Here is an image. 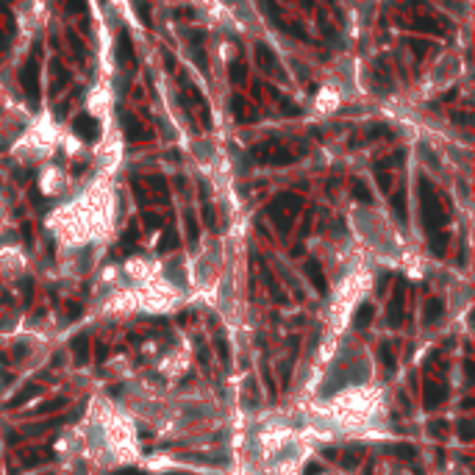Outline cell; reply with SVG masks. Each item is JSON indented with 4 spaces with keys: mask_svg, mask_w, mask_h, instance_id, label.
I'll use <instances>...</instances> for the list:
<instances>
[{
    "mask_svg": "<svg viewBox=\"0 0 475 475\" xmlns=\"http://www.w3.org/2000/svg\"><path fill=\"white\" fill-rule=\"evenodd\" d=\"M256 56H259V61H261V67H264V70H275V72H281V70H278V56L272 53L270 48L259 45V48H256Z\"/></svg>",
    "mask_w": 475,
    "mask_h": 475,
    "instance_id": "cell-6",
    "label": "cell"
},
{
    "mask_svg": "<svg viewBox=\"0 0 475 475\" xmlns=\"http://www.w3.org/2000/svg\"><path fill=\"white\" fill-rule=\"evenodd\" d=\"M253 153H256V159H261V162H267V164H289V162H295V156H292L286 147L275 144V142L261 144V147H256Z\"/></svg>",
    "mask_w": 475,
    "mask_h": 475,
    "instance_id": "cell-2",
    "label": "cell"
},
{
    "mask_svg": "<svg viewBox=\"0 0 475 475\" xmlns=\"http://www.w3.org/2000/svg\"><path fill=\"white\" fill-rule=\"evenodd\" d=\"M245 75H247V67L242 64V61L231 64V81H234V84H242V81H245Z\"/></svg>",
    "mask_w": 475,
    "mask_h": 475,
    "instance_id": "cell-10",
    "label": "cell"
},
{
    "mask_svg": "<svg viewBox=\"0 0 475 475\" xmlns=\"http://www.w3.org/2000/svg\"><path fill=\"white\" fill-rule=\"evenodd\" d=\"M36 75H39L36 64H34V61H28L25 70H23V86H25V95H28V100L34 103V106L39 103V84H36Z\"/></svg>",
    "mask_w": 475,
    "mask_h": 475,
    "instance_id": "cell-4",
    "label": "cell"
},
{
    "mask_svg": "<svg viewBox=\"0 0 475 475\" xmlns=\"http://www.w3.org/2000/svg\"><path fill=\"white\" fill-rule=\"evenodd\" d=\"M86 353H89V342H86V337H78V339H75V359L84 364V361H86Z\"/></svg>",
    "mask_w": 475,
    "mask_h": 475,
    "instance_id": "cell-9",
    "label": "cell"
},
{
    "mask_svg": "<svg viewBox=\"0 0 475 475\" xmlns=\"http://www.w3.org/2000/svg\"><path fill=\"white\" fill-rule=\"evenodd\" d=\"M36 392H39V386H28V389H23V392H20V395H17V397H14V400H12V406H20V403H25V400H28V397H34Z\"/></svg>",
    "mask_w": 475,
    "mask_h": 475,
    "instance_id": "cell-13",
    "label": "cell"
},
{
    "mask_svg": "<svg viewBox=\"0 0 475 475\" xmlns=\"http://www.w3.org/2000/svg\"><path fill=\"white\" fill-rule=\"evenodd\" d=\"M122 125H125V133H128V139H142V136H144V128H142V122H139L136 117H131V114H122Z\"/></svg>",
    "mask_w": 475,
    "mask_h": 475,
    "instance_id": "cell-7",
    "label": "cell"
},
{
    "mask_svg": "<svg viewBox=\"0 0 475 475\" xmlns=\"http://www.w3.org/2000/svg\"><path fill=\"white\" fill-rule=\"evenodd\" d=\"M306 272L311 275L314 286H317L320 292H325V278H323V270H320V264H317V261H308V264H306Z\"/></svg>",
    "mask_w": 475,
    "mask_h": 475,
    "instance_id": "cell-8",
    "label": "cell"
},
{
    "mask_svg": "<svg viewBox=\"0 0 475 475\" xmlns=\"http://www.w3.org/2000/svg\"><path fill=\"white\" fill-rule=\"evenodd\" d=\"M117 59H120V64H125V67H131V64H133V48H131V39H128L125 31L120 34V45H117Z\"/></svg>",
    "mask_w": 475,
    "mask_h": 475,
    "instance_id": "cell-5",
    "label": "cell"
},
{
    "mask_svg": "<svg viewBox=\"0 0 475 475\" xmlns=\"http://www.w3.org/2000/svg\"><path fill=\"white\" fill-rule=\"evenodd\" d=\"M439 314H442V300H431L425 306V317L428 320H439Z\"/></svg>",
    "mask_w": 475,
    "mask_h": 475,
    "instance_id": "cell-11",
    "label": "cell"
},
{
    "mask_svg": "<svg viewBox=\"0 0 475 475\" xmlns=\"http://www.w3.org/2000/svg\"><path fill=\"white\" fill-rule=\"evenodd\" d=\"M72 131L78 133L81 139H86V142H95V139L100 136V125H97V120L89 117V114L75 117V120H72Z\"/></svg>",
    "mask_w": 475,
    "mask_h": 475,
    "instance_id": "cell-3",
    "label": "cell"
},
{
    "mask_svg": "<svg viewBox=\"0 0 475 475\" xmlns=\"http://www.w3.org/2000/svg\"><path fill=\"white\" fill-rule=\"evenodd\" d=\"M67 12H86V0H67Z\"/></svg>",
    "mask_w": 475,
    "mask_h": 475,
    "instance_id": "cell-16",
    "label": "cell"
},
{
    "mask_svg": "<svg viewBox=\"0 0 475 475\" xmlns=\"http://www.w3.org/2000/svg\"><path fill=\"white\" fill-rule=\"evenodd\" d=\"M392 206H395V214H397V220L403 223V220H406V211H403V192H397L395 198H392Z\"/></svg>",
    "mask_w": 475,
    "mask_h": 475,
    "instance_id": "cell-12",
    "label": "cell"
},
{
    "mask_svg": "<svg viewBox=\"0 0 475 475\" xmlns=\"http://www.w3.org/2000/svg\"><path fill=\"white\" fill-rule=\"evenodd\" d=\"M136 12L142 14L144 25H150V9H147V0H136Z\"/></svg>",
    "mask_w": 475,
    "mask_h": 475,
    "instance_id": "cell-15",
    "label": "cell"
},
{
    "mask_svg": "<svg viewBox=\"0 0 475 475\" xmlns=\"http://www.w3.org/2000/svg\"><path fill=\"white\" fill-rule=\"evenodd\" d=\"M353 195H356V200H364V203H370V192H367V187H364V184H359V181L353 184Z\"/></svg>",
    "mask_w": 475,
    "mask_h": 475,
    "instance_id": "cell-14",
    "label": "cell"
},
{
    "mask_svg": "<svg viewBox=\"0 0 475 475\" xmlns=\"http://www.w3.org/2000/svg\"><path fill=\"white\" fill-rule=\"evenodd\" d=\"M420 192H422V214H425V225L433 231V234H436V228L445 223V211L439 209V200H436V195L428 189V181H422V184H420Z\"/></svg>",
    "mask_w": 475,
    "mask_h": 475,
    "instance_id": "cell-1",
    "label": "cell"
}]
</instances>
